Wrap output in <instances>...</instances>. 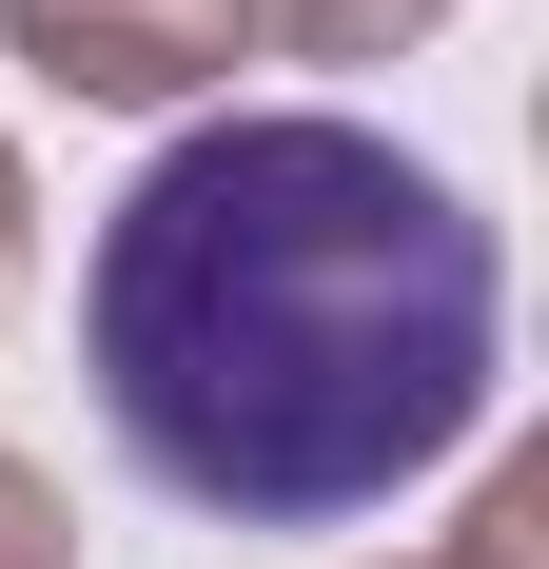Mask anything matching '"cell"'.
<instances>
[{"label":"cell","mask_w":549,"mask_h":569,"mask_svg":"<svg viewBox=\"0 0 549 569\" xmlns=\"http://www.w3.org/2000/svg\"><path fill=\"white\" fill-rule=\"evenodd\" d=\"M79 373L138 491L217 530H353L491 432L510 256L373 118H197L79 256Z\"/></svg>","instance_id":"cell-1"},{"label":"cell","mask_w":549,"mask_h":569,"mask_svg":"<svg viewBox=\"0 0 549 569\" xmlns=\"http://www.w3.org/2000/svg\"><path fill=\"white\" fill-rule=\"evenodd\" d=\"M236 0H0V59L40 99H99V118H177L197 79H236Z\"/></svg>","instance_id":"cell-2"},{"label":"cell","mask_w":549,"mask_h":569,"mask_svg":"<svg viewBox=\"0 0 549 569\" xmlns=\"http://www.w3.org/2000/svg\"><path fill=\"white\" fill-rule=\"evenodd\" d=\"M236 20H256L274 59H412L451 0H236Z\"/></svg>","instance_id":"cell-3"},{"label":"cell","mask_w":549,"mask_h":569,"mask_svg":"<svg viewBox=\"0 0 549 569\" xmlns=\"http://www.w3.org/2000/svg\"><path fill=\"white\" fill-rule=\"evenodd\" d=\"M412 569H549V471H491V491H471V530H451V550H412Z\"/></svg>","instance_id":"cell-4"},{"label":"cell","mask_w":549,"mask_h":569,"mask_svg":"<svg viewBox=\"0 0 549 569\" xmlns=\"http://www.w3.org/2000/svg\"><path fill=\"white\" fill-rule=\"evenodd\" d=\"M0 569H79V511H59L40 452H0Z\"/></svg>","instance_id":"cell-5"},{"label":"cell","mask_w":549,"mask_h":569,"mask_svg":"<svg viewBox=\"0 0 549 569\" xmlns=\"http://www.w3.org/2000/svg\"><path fill=\"white\" fill-rule=\"evenodd\" d=\"M40 295V177H20V138H0V315Z\"/></svg>","instance_id":"cell-6"}]
</instances>
